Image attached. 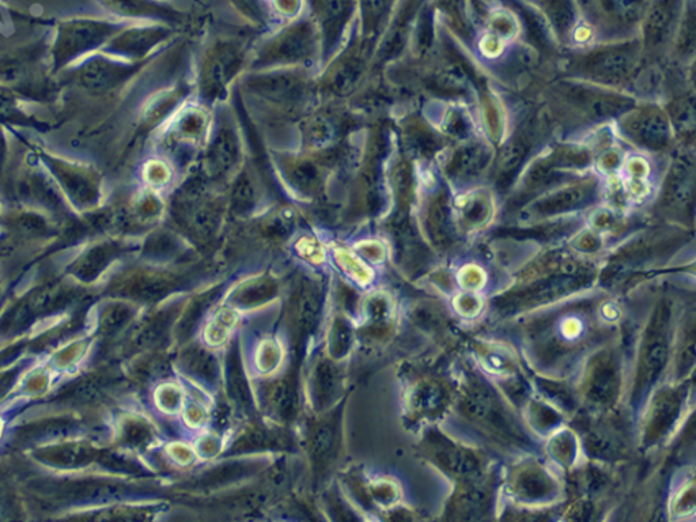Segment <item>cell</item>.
Instances as JSON below:
<instances>
[{"label":"cell","instance_id":"d4e9b609","mask_svg":"<svg viewBox=\"0 0 696 522\" xmlns=\"http://www.w3.org/2000/svg\"><path fill=\"white\" fill-rule=\"evenodd\" d=\"M131 317V310L124 306H115L109 309L107 315L102 319V329L105 332H115L121 328V325L126 324Z\"/></svg>","mask_w":696,"mask_h":522},{"label":"cell","instance_id":"44dd1931","mask_svg":"<svg viewBox=\"0 0 696 522\" xmlns=\"http://www.w3.org/2000/svg\"><path fill=\"white\" fill-rule=\"evenodd\" d=\"M336 387V372L329 362H323L316 374V395L320 404L327 402Z\"/></svg>","mask_w":696,"mask_h":522},{"label":"cell","instance_id":"ffe728a7","mask_svg":"<svg viewBox=\"0 0 696 522\" xmlns=\"http://www.w3.org/2000/svg\"><path fill=\"white\" fill-rule=\"evenodd\" d=\"M185 362H187V366L192 372L199 374L200 377L207 378V380H213L215 374H217V363H215L214 357H211L206 351H191L185 357Z\"/></svg>","mask_w":696,"mask_h":522},{"label":"cell","instance_id":"cb8c5ba5","mask_svg":"<svg viewBox=\"0 0 696 522\" xmlns=\"http://www.w3.org/2000/svg\"><path fill=\"white\" fill-rule=\"evenodd\" d=\"M359 78V64L357 62H351L344 64L342 68L336 73L334 78L335 90L340 93L346 92V90L351 89L355 85V82Z\"/></svg>","mask_w":696,"mask_h":522},{"label":"cell","instance_id":"484cf974","mask_svg":"<svg viewBox=\"0 0 696 522\" xmlns=\"http://www.w3.org/2000/svg\"><path fill=\"white\" fill-rule=\"evenodd\" d=\"M213 297L214 294L204 295L203 298H199L198 301H195L194 304H192L191 308H189L187 312V315H185L183 321H181L180 331L183 332V334L184 332H188L189 329L194 328V325L198 323L199 317L202 316L204 309L207 308L208 302H210L211 298Z\"/></svg>","mask_w":696,"mask_h":522},{"label":"cell","instance_id":"603a6c76","mask_svg":"<svg viewBox=\"0 0 696 522\" xmlns=\"http://www.w3.org/2000/svg\"><path fill=\"white\" fill-rule=\"evenodd\" d=\"M290 179L297 187L304 191H312L319 185V172L315 166L310 164H300L290 170Z\"/></svg>","mask_w":696,"mask_h":522},{"label":"cell","instance_id":"5b68a950","mask_svg":"<svg viewBox=\"0 0 696 522\" xmlns=\"http://www.w3.org/2000/svg\"><path fill=\"white\" fill-rule=\"evenodd\" d=\"M569 97L576 102L578 107L584 109L589 116L595 119H603V117H611L618 113L626 111L631 107V102L626 98L609 96V94L586 92V90L569 89Z\"/></svg>","mask_w":696,"mask_h":522},{"label":"cell","instance_id":"4316f807","mask_svg":"<svg viewBox=\"0 0 696 522\" xmlns=\"http://www.w3.org/2000/svg\"><path fill=\"white\" fill-rule=\"evenodd\" d=\"M233 315L230 313H223L219 316L217 320L214 321L213 325L208 328L207 336L211 343H221L225 340L226 335H228L230 327L234 323Z\"/></svg>","mask_w":696,"mask_h":522},{"label":"cell","instance_id":"1f68e13d","mask_svg":"<svg viewBox=\"0 0 696 522\" xmlns=\"http://www.w3.org/2000/svg\"><path fill=\"white\" fill-rule=\"evenodd\" d=\"M11 384H13V377H11V374H7V376L0 378V395L5 393Z\"/></svg>","mask_w":696,"mask_h":522},{"label":"cell","instance_id":"6da1fadb","mask_svg":"<svg viewBox=\"0 0 696 522\" xmlns=\"http://www.w3.org/2000/svg\"><path fill=\"white\" fill-rule=\"evenodd\" d=\"M684 0H652L642 18L643 40L650 48L663 47L679 25Z\"/></svg>","mask_w":696,"mask_h":522},{"label":"cell","instance_id":"2e32d148","mask_svg":"<svg viewBox=\"0 0 696 522\" xmlns=\"http://www.w3.org/2000/svg\"><path fill=\"white\" fill-rule=\"evenodd\" d=\"M438 86L450 93L465 92L469 86V77L459 64H450L438 75Z\"/></svg>","mask_w":696,"mask_h":522},{"label":"cell","instance_id":"52a82bcc","mask_svg":"<svg viewBox=\"0 0 696 522\" xmlns=\"http://www.w3.org/2000/svg\"><path fill=\"white\" fill-rule=\"evenodd\" d=\"M589 195L590 188H588V185H574V187L561 189V191L555 192L554 195L539 200L536 208L540 213H559V211L581 206L582 203L588 200Z\"/></svg>","mask_w":696,"mask_h":522},{"label":"cell","instance_id":"ba28073f","mask_svg":"<svg viewBox=\"0 0 696 522\" xmlns=\"http://www.w3.org/2000/svg\"><path fill=\"white\" fill-rule=\"evenodd\" d=\"M543 11L558 34L569 32L576 22V7L573 0H543Z\"/></svg>","mask_w":696,"mask_h":522},{"label":"cell","instance_id":"8992f818","mask_svg":"<svg viewBox=\"0 0 696 522\" xmlns=\"http://www.w3.org/2000/svg\"><path fill=\"white\" fill-rule=\"evenodd\" d=\"M490 161V150L480 143L461 147L450 162V176L457 180H471L486 169Z\"/></svg>","mask_w":696,"mask_h":522},{"label":"cell","instance_id":"4dcf8cb0","mask_svg":"<svg viewBox=\"0 0 696 522\" xmlns=\"http://www.w3.org/2000/svg\"><path fill=\"white\" fill-rule=\"evenodd\" d=\"M342 264L343 266H348L347 270L348 272H351L357 279H365L366 278V271L363 270L361 266H359V263L357 260H354L353 257L348 256V255H342Z\"/></svg>","mask_w":696,"mask_h":522},{"label":"cell","instance_id":"30bf717a","mask_svg":"<svg viewBox=\"0 0 696 522\" xmlns=\"http://www.w3.org/2000/svg\"><path fill=\"white\" fill-rule=\"evenodd\" d=\"M44 460L49 461V463L56 465H66V467H73V465H81L89 463L90 460L94 459L96 453L92 448L85 445H66L60 446V448L45 450L43 455Z\"/></svg>","mask_w":696,"mask_h":522},{"label":"cell","instance_id":"f1b7e54d","mask_svg":"<svg viewBox=\"0 0 696 522\" xmlns=\"http://www.w3.org/2000/svg\"><path fill=\"white\" fill-rule=\"evenodd\" d=\"M351 343V331L343 321L335 324L334 334H332V344L334 351L338 355L346 353Z\"/></svg>","mask_w":696,"mask_h":522},{"label":"cell","instance_id":"8fae6325","mask_svg":"<svg viewBox=\"0 0 696 522\" xmlns=\"http://www.w3.org/2000/svg\"><path fill=\"white\" fill-rule=\"evenodd\" d=\"M528 147L524 142L512 141L503 147L498 160V176L502 180H510V177L520 169L522 162L527 157Z\"/></svg>","mask_w":696,"mask_h":522},{"label":"cell","instance_id":"e0dca14e","mask_svg":"<svg viewBox=\"0 0 696 522\" xmlns=\"http://www.w3.org/2000/svg\"><path fill=\"white\" fill-rule=\"evenodd\" d=\"M236 142L229 134H222L211 151L213 164L219 170L229 169L236 161Z\"/></svg>","mask_w":696,"mask_h":522},{"label":"cell","instance_id":"4fadbf2b","mask_svg":"<svg viewBox=\"0 0 696 522\" xmlns=\"http://www.w3.org/2000/svg\"><path fill=\"white\" fill-rule=\"evenodd\" d=\"M236 67V55L219 54L214 55L210 66L207 68L206 81L207 87L217 89L225 85Z\"/></svg>","mask_w":696,"mask_h":522},{"label":"cell","instance_id":"5bb4252c","mask_svg":"<svg viewBox=\"0 0 696 522\" xmlns=\"http://www.w3.org/2000/svg\"><path fill=\"white\" fill-rule=\"evenodd\" d=\"M257 89L268 96L282 98L300 92L301 85L297 79L289 77V75H275V77L261 79L257 82Z\"/></svg>","mask_w":696,"mask_h":522},{"label":"cell","instance_id":"7a4b0ae2","mask_svg":"<svg viewBox=\"0 0 696 522\" xmlns=\"http://www.w3.org/2000/svg\"><path fill=\"white\" fill-rule=\"evenodd\" d=\"M635 51L631 47L611 48L589 56L581 64L584 73L603 82L623 81L633 73Z\"/></svg>","mask_w":696,"mask_h":522},{"label":"cell","instance_id":"ac0fdd59","mask_svg":"<svg viewBox=\"0 0 696 522\" xmlns=\"http://www.w3.org/2000/svg\"><path fill=\"white\" fill-rule=\"evenodd\" d=\"M692 191V174L687 168H677L668 184V198L679 203L686 200Z\"/></svg>","mask_w":696,"mask_h":522},{"label":"cell","instance_id":"9c48e42d","mask_svg":"<svg viewBox=\"0 0 696 522\" xmlns=\"http://www.w3.org/2000/svg\"><path fill=\"white\" fill-rule=\"evenodd\" d=\"M172 282L168 278L162 276H142L130 281L124 289L126 295L138 298V300H157V298L165 295L166 291L170 290Z\"/></svg>","mask_w":696,"mask_h":522},{"label":"cell","instance_id":"9a60e30c","mask_svg":"<svg viewBox=\"0 0 696 522\" xmlns=\"http://www.w3.org/2000/svg\"><path fill=\"white\" fill-rule=\"evenodd\" d=\"M229 385L234 399L242 406H248L249 391L247 382H245L244 374H242L240 359H238L234 351L229 357Z\"/></svg>","mask_w":696,"mask_h":522},{"label":"cell","instance_id":"3957f363","mask_svg":"<svg viewBox=\"0 0 696 522\" xmlns=\"http://www.w3.org/2000/svg\"><path fill=\"white\" fill-rule=\"evenodd\" d=\"M624 131L633 141L649 149H661L669 142L671 130L668 120L660 111L650 109L634 113L624 121Z\"/></svg>","mask_w":696,"mask_h":522},{"label":"cell","instance_id":"83f0119b","mask_svg":"<svg viewBox=\"0 0 696 522\" xmlns=\"http://www.w3.org/2000/svg\"><path fill=\"white\" fill-rule=\"evenodd\" d=\"M332 431L328 426H320L315 433V438H313V449H315L316 457L323 459L325 455L331 450L332 446Z\"/></svg>","mask_w":696,"mask_h":522},{"label":"cell","instance_id":"277c9868","mask_svg":"<svg viewBox=\"0 0 696 522\" xmlns=\"http://www.w3.org/2000/svg\"><path fill=\"white\" fill-rule=\"evenodd\" d=\"M652 0H590L597 17L620 29H629L642 22Z\"/></svg>","mask_w":696,"mask_h":522},{"label":"cell","instance_id":"7c38bea8","mask_svg":"<svg viewBox=\"0 0 696 522\" xmlns=\"http://www.w3.org/2000/svg\"><path fill=\"white\" fill-rule=\"evenodd\" d=\"M321 308V294L315 286H306L300 295L298 305V321L302 329L313 328L319 319Z\"/></svg>","mask_w":696,"mask_h":522},{"label":"cell","instance_id":"f546056e","mask_svg":"<svg viewBox=\"0 0 696 522\" xmlns=\"http://www.w3.org/2000/svg\"><path fill=\"white\" fill-rule=\"evenodd\" d=\"M234 200H236L237 208H241V210H247V208H251L253 200V189H252V184L249 183L247 180H241L240 183H238V187L236 189V195H234Z\"/></svg>","mask_w":696,"mask_h":522},{"label":"cell","instance_id":"7402d4cb","mask_svg":"<svg viewBox=\"0 0 696 522\" xmlns=\"http://www.w3.org/2000/svg\"><path fill=\"white\" fill-rule=\"evenodd\" d=\"M169 320V313L155 317V319L147 323L146 327L142 328V331L136 336V343H138L139 346H149V344H153L157 342V340H160L161 336L165 334Z\"/></svg>","mask_w":696,"mask_h":522},{"label":"cell","instance_id":"d6986e66","mask_svg":"<svg viewBox=\"0 0 696 522\" xmlns=\"http://www.w3.org/2000/svg\"><path fill=\"white\" fill-rule=\"evenodd\" d=\"M276 293V286L272 282H259L248 286L247 289L237 295L236 301L242 306H252L270 300Z\"/></svg>","mask_w":696,"mask_h":522}]
</instances>
